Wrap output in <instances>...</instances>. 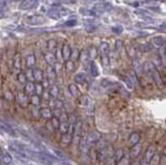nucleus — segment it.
I'll use <instances>...</instances> for the list:
<instances>
[{
	"instance_id": "1",
	"label": "nucleus",
	"mask_w": 166,
	"mask_h": 165,
	"mask_svg": "<svg viewBox=\"0 0 166 165\" xmlns=\"http://www.w3.org/2000/svg\"><path fill=\"white\" fill-rule=\"evenodd\" d=\"M70 13V10H66L63 7H53L52 10H49V17L53 18V19H59L62 16H66Z\"/></svg>"
},
{
	"instance_id": "2",
	"label": "nucleus",
	"mask_w": 166,
	"mask_h": 165,
	"mask_svg": "<svg viewBox=\"0 0 166 165\" xmlns=\"http://www.w3.org/2000/svg\"><path fill=\"white\" fill-rule=\"evenodd\" d=\"M154 155H155V149L153 146H149L144 156V164H149L153 160V158H154Z\"/></svg>"
},
{
	"instance_id": "3",
	"label": "nucleus",
	"mask_w": 166,
	"mask_h": 165,
	"mask_svg": "<svg viewBox=\"0 0 166 165\" xmlns=\"http://www.w3.org/2000/svg\"><path fill=\"white\" fill-rule=\"evenodd\" d=\"M38 0H24L23 2L20 5V8L21 10H29L32 6H34Z\"/></svg>"
},
{
	"instance_id": "4",
	"label": "nucleus",
	"mask_w": 166,
	"mask_h": 165,
	"mask_svg": "<svg viewBox=\"0 0 166 165\" xmlns=\"http://www.w3.org/2000/svg\"><path fill=\"white\" fill-rule=\"evenodd\" d=\"M27 23L30 24H42L44 22V18L40 16H32V17H28L26 18Z\"/></svg>"
},
{
	"instance_id": "5",
	"label": "nucleus",
	"mask_w": 166,
	"mask_h": 165,
	"mask_svg": "<svg viewBox=\"0 0 166 165\" xmlns=\"http://www.w3.org/2000/svg\"><path fill=\"white\" fill-rule=\"evenodd\" d=\"M160 49V62L163 64L164 66H166V44L163 45Z\"/></svg>"
},
{
	"instance_id": "6",
	"label": "nucleus",
	"mask_w": 166,
	"mask_h": 165,
	"mask_svg": "<svg viewBox=\"0 0 166 165\" xmlns=\"http://www.w3.org/2000/svg\"><path fill=\"white\" fill-rule=\"evenodd\" d=\"M140 153H141V145L137 143L133 146V149L131 150L130 155H131V157H133V158H137Z\"/></svg>"
},
{
	"instance_id": "7",
	"label": "nucleus",
	"mask_w": 166,
	"mask_h": 165,
	"mask_svg": "<svg viewBox=\"0 0 166 165\" xmlns=\"http://www.w3.org/2000/svg\"><path fill=\"white\" fill-rule=\"evenodd\" d=\"M153 45H154L155 47H157V48L162 47V46H163V45H165V42H164V38H162V36H155V38H153Z\"/></svg>"
},
{
	"instance_id": "8",
	"label": "nucleus",
	"mask_w": 166,
	"mask_h": 165,
	"mask_svg": "<svg viewBox=\"0 0 166 165\" xmlns=\"http://www.w3.org/2000/svg\"><path fill=\"white\" fill-rule=\"evenodd\" d=\"M72 55V50L71 48H70L69 45H64L63 48H62V57H63L66 60H68V59L71 57Z\"/></svg>"
},
{
	"instance_id": "9",
	"label": "nucleus",
	"mask_w": 166,
	"mask_h": 165,
	"mask_svg": "<svg viewBox=\"0 0 166 165\" xmlns=\"http://www.w3.org/2000/svg\"><path fill=\"white\" fill-rule=\"evenodd\" d=\"M73 139V134L70 132L66 133V134H62V138H61V141L63 144H70Z\"/></svg>"
},
{
	"instance_id": "10",
	"label": "nucleus",
	"mask_w": 166,
	"mask_h": 165,
	"mask_svg": "<svg viewBox=\"0 0 166 165\" xmlns=\"http://www.w3.org/2000/svg\"><path fill=\"white\" fill-rule=\"evenodd\" d=\"M109 51V44L107 42H102L101 45H100V52H101V55L107 54Z\"/></svg>"
},
{
	"instance_id": "11",
	"label": "nucleus",
	"mask_w": 166,
	"mask_h": 165,
	"mask_svg": "<svg viewBox=\"0 0 166 165\" xmlns=\"http://www.w3.org/2000/svg\"><path fill=\"white\" fill-rule=\"evenodd\" d=\"M0 129L3 130L4 132L8 133V134H10V135H14L15 134L14 130H13L8 125H6L5 123H3V122H0Z\"/></svg>"
},
{
	"instance_id": "12",
	"label": "nucleus",
	"mask_w": 166,
	"mask_h": 165,
	"mask_svg": "<svg viewBox=\"0 0 166 165\" xmlns=\"http://www.w3.org/2000/svg\"><path fill=\"white\" fill-rule=\"evenodd\" d=\"M90 72H91V75L93 77H97V76L100 75V72H99V68H98L97 64L95 62H93L90 64Z\"/></svg>"
},
{
	"instance_id": "13",
	"label": "nucleus",
	"mask_w": 166,
	"mask_h": 165,
	"mask_svg": "<svg viewBox=\"0 0 166 165\" xmlns=\"http://www.w3.org/2000/svg\"><path fill=\"white\" fill-rule=\"evenodd\" d=\"M40 115L45 118H52V111L49 108H43L40 109Z\"/></svg>"
},
{
	"instance_id": "14",
	"label": "nucleus",
	"mask_w": 166,
	"mask_h": 165,
	"mask_svg": "<svg viewBox=\"0 0 166 165\" xmlns=\"http://www.w3.org/2000/svg\"><path fill=\"white\" fill-rule=\"evenodd\" d=\"M59 130L62 134H66V133L69 132V122H60Z\"/></svg>"
},
{
	"instance_id": "15",
	"label": "nucleus",
	"mask_w": 166,
	"mask_h": 165,
	"mask_svg": "<svg viewBox=\"0 0 166 165\" xmlns=\"http://www.w3.org/2000/svg\"><path fill=\"white\" fill-rule=\"evenodd\" d=\"M129 141L131 142V143L133 144V145H135V144L138 143V141H139V134L138 133H132L130 136V138H129Z\"/></svg>"
},
{
	"instance_id": "16",
	"label": "nucleus",
	"mask_w": 166,
	"mask_h": 165,
	"mask_svg": "<svg viewBox=\"0 0 166 165\" xmlns=\"http://www.w3.org/2000/svg\"><path fill=\"white\" fill-rule=\"evenodd\" d=\"M74 80H75V82H77V83H83L85 81V74H83V73L76 74L75 77H74Z\"/></svg>"
},
{
	"instance_id": "17",
	"label": "nucleus",
	"mask_w": 166,
	"mask_h": 165,
	"mask_svg": "<svg viewBox=\"0 0 166 165\" xmlns=\"http://www.w3.org/2000/svg\"><path fill=\"white\" fill-rule=\"evenodd\" d=\"M66 72H68V73H73L74 70H75V64H74V62H71V60H66Z\"/></svg>"
},
{
	"instance_id": "18",
	"label": "nucleus",
	"mask_w": 166,
	"mask_h": 165,
	"mask_svg": "<svg viewBox=\"0 0 166 165\" xmlns=\"http://www.w3.org/2000/svg\"><path fill=\"white\" fill-rule=\"evenodd\" d=\"M69 90H70V92H71V94L72 96H74V97H78L79 94V90H78V88H77V86L76 85H74V84H71L69 86Z\"/></svg>"
},
{
	"instance_id": "19",
	"label": "nucleus",
	"mask_w": 166,
	"mask_h": 165,
	"mask_svg": "<svg viewBox=\"0 0 166 165\" xmlns=\"http://www.w3.org/2000/svg\"><path fill=\"white\" fill-rule=\"evenodd\" d=\"M33 78H34L38 82H40V81L43 80V73H42V71L36 70V71L33 72Z\"/></svg>"
},
{
	"instance_id": "20",
	"label": "nucleus",
	"mask_w": 166,
	"mask_h": 165,
	"mask_svg": "<svg viewBox=\"0 0 166 165\" xmlns=\"http://www.w3.org/2000/svg\"><path fill=\"white\" fill-rule=\"evenodd\" d=\"M26 64L29 68H31V66H34V64H36V57H34V55H29V56H27Z\"/></svg>"
},
{
	"instance_id": "21",
	"label": "nucleus",
	"mask_w": 166,
	"mask_h": 165,
	"mask_svg": "<svg viewBox=\"0 0 166 165\" xmlns=\"http://www.w3.org/2000/svg\"><path fill=\"white\" fill-rule=\"evenodd\" d=\"M101 62H102L103 66H108L110 64V58L109 56L107 54H104V55H101Z\"/></svg>"
},
{
	"instance_id": "22",
	"label": "nucleus",
	"mask_w": 166,
	"mask_h": 165,
	"mask_svg": "<svg viewBox=\"0 0 166 165\" xmlns=\"http://www.w3.org/2000/svg\"><path fill=\"white\" fill-rule=\"evenodd\" d=\"M1 160H2V162L4 163V164H10V163H12L13 158H12V156L8 155V154H4V155L1 157Z\"/></svg>"
},
{
	"instance_id": "23",
	"label": "nucleus",
	"mask_w": 166,
	"mask_h": 165,
	"mask_svg": "<svg viewBox=\"0 0 166 165\" xmlns=\"http://www.w3.org/2000/svg\"><path fill=\"white\" fill-rule=\"evenodd\" d=\"M123 81H125V83H126L127 87L130 88V89H132V88H133V80L131 79L130 76H126V77H123Z\"/></svg>"
},
{
	"instance_id": "24",
	"label": "nucleus",
	"mask_w": 166,
	"mask_h": 165,
	"mask_svg": "<svg viewBox=\"0 0 166 165\" xmlns=\"http://www.w3.org/2000/svg\"><path fill=\"white\" fill-rule=\"evenodd\" d=\"M87 52H88V55H89L90 58H95V57L98 55V50L96 47H90Z\"/></svg>"
},
{
	"instance_id": "25",
	"label": "nucleus",
	"mask_w": 166,
	"mask_h": 165,
	"mask_svg": "<svg viewBox=\"0 0 166 165\" xmlns=\"http://www.w3.org/2000/svg\"><path fill=\"white\" fill-rule=\"evenodd\" d=\"M34 89H36V86H34V84H33L32 82H28V83H27L26 87H25V90H26L27 92L31 94V92H34Z\"/></svg>"
},
{
	"instance_id": "26",
	"label": "nucleus",
	"mask_w": 166,
	"mask_h": 165,
	"mask_svg": "<svg viewBox=\"0 0 166 165\" xmlns=\"http://www.w3.org/2000/svg\"><path fill=\"white\" fill-rule=\"evenodd\" d=\"M123 150H119V151L115 153V157H114V158H115L116 162H119V161L123 159Z\"/></svg>"
},
{
	"instance_id": "27",
	"label": "nucleus",
	"mask_w": 166,
	"mask_h": 165,
	"mask_svg": "<svg viewBox=\"0 0 166 165\" xmlns=\"http://www.w3.org/2000/svg\"><path fill=\"white\" fill-rule=\"evenodd\" d=\"M58 92H59V90H58V87L57 86H52L51 87V89H50V94L52 96V97H54V98H56L57 96H58Z\"/></svg>"
},
{
	"instance_id": "28",
	"label": "nucleus",
	"mask_w": 166,
	"mask_h": 165,
	"mask_svg": "<svg viewBox=\"0 0 166 165\" xmlns=\"http://www.w3.org/2000/svg\"><path fill=\"white\" fill-rule=\"evenodd\" d=\"M80 104L82 105V106H87L88 104H89V99H88V97H86V96L81 97L80 98Z\"/></svg>"
},
{
	"instance_id": "29",
	"label": "nucleus",
	"mask_w": 166,
	"mask_h": 165,
	"mask_svg": "<svg viewBox=\"0 0 166 165\" xmlns=\"http://www.w3.org/2000/svg\"><path fill=\"white\" fill-rule=\"evenodd\" d=\"M51 123H52V125L54 126L55 129H57V128H59L60 120H58V118H57V117H52V120H51Z\"/></svg>"
},
{
	"instance_id": "30",
	"label": "nucleus",
	"mask_w": 166,
	"mask_h": 165,
	"mask_svg": "<svg viewBox=\"0 0 166 165\" xmlns=\"http://www.w3.org/2000/svg\"><path fill=\"white\" fill-rule=\"evenodd\" d=\"M48 74H49V79L51 81H53L55 79V75H56V74H55V71L54 70H53L52 68H49V72H48Z\"/></svg>"
},
{
	"instance_id": "31",
	"label": "nucleus",
	"mask_w": 166,
	"mask_h": 165,
	"mask_svg": "<svg viewBox=\"0 0 166 165\" xmlns=\"http://www.w3.org/2000/svg\"><path fill=\"white\" fill-rule=\"evenodd\" d=\"M121 46H123V42H121V41H116V43H115V52L121 51Z\"/></svg>"
},
{
	"instance_id": "32",
	"label": "nucleus",
	"mask_w": 166,
	"mask_h": 165,
	"mask_svg": "<svg viewBox=\"0 0 166 165\" xmlns=\"http://www.w3.org/2000/svg\"><path fill=\"white\" fill-rule=\"evenodd\" d=\"M46 60H47L48 64H52V62H54L55 58L52 54H48V55H46Z\"/></svg>"
},
{
	"instance_id": "33",
	"label": "nucleus",
	"mask_w": 166,
	"mask_h": 165,
	"mask_svg": "<svg viewBox=\"0 0 166 165\" xmlns=\"http://www.w3.org/2000/svg\"><path fill=\"white\" fill-rule=\"evenodd\" d=\"M112 31L115 33H121L123 27H121V26H114V27H112Z\"/></svg>"
},
{
	"instance_id": "34",
	"label": "nucleus",
	"mask_w": 166,
	"mask_h": 165,
	"mask_svg": "<svg viewBox=\"0 0 166 165\" xmlns=\"http://www.w3.org/2000/svg\"><path fill=\"white\" fill-rule=\"evenodd\" d=\"M55 107H56L57 109H61L62 108V102L59 101V100H56V101H55Z\"/></svg>"
},
{
	"instance_id": "35",
	"label": "nucleus",
	"mask_w": 166,
	"mask_h": 165,
	"mask_svg": "<svg viewBox=\"0 0 166 165\" xmlns=\"http://www.w3.org/2000/svg\"><path fill=\"white\" fill-rule=\"evenodd\" d=\"M32 103L34 104V105H38V103H40L38 96H33V97H32Z\"/></svg>"
},
{
	"instance_id": "36",
	"label": "nucleus",
	"mask_w": 166,
	"mask_h": 165,
	"mask_svg": "<svg viewBox=\"0 0 166 165\" xmlns=\"http://www.w3.org/2000/svg\"><path fill=\"white\" fill-rule=\"evenodd\" d=\"M77 24V21L76 20H70V21H68L66 23V26H75Z\"/></svg>"
},
{
	"instance_id": "37",
	"label": "nucleus",
	"mask_w": 166,
	"mask_h": 165,
	"mask_svg": "<svg viewBox=\"0 0 166 165\" xmlns=\"http://www.w3.org/2000/svg\"><path fill=\"white\" fill-rule=\"evenodd\" d=\"M72 55H73L75 58L79 57V51H78V49H74V51L72 52ZM72 55H71V56H72Z\"/></svg>"
},
{
	"instance_id": "38",
	"label": "nucleus",
	"mask_w": 166,
	"mask_h": 165,
	"mask_svg": "<svg viewBox=\"0 0 166 165\" xmlns=\"http://www.w3.org/2000/svg\"><path fill=\"white\" fill-rule=\"evenodd\" d=\"M56 45V42L55 41H50L49 42V48H54Z\"/></svg>"
},
{
	"instance_id": "39",
	"label": "nucleus",
	"mask_w": 166,
	"mask_h": 165,
	"mask_svg": "<svg viewBox=\"0 0 166 165\" xmlns=\"http://www.w3.org/2000/svg\"><path fill=\"white\" fill-rule=\"evenodd\" d=\"M25 75L24 74H21V75H19V80L21 81V82H25Z\"/></svg>"
},
{
	"instance_id": "40",
	"label": "nucleus",
	"mask_w": 166,
	"mask_h": 165,
	"mask_svg": "<svg viewBox=\"0 0 166 165\" xmlns=\"http://www.w3.org/2000/svg\"><path fill=\"white\" fill-rule=\"evenodd\" d=\"M36 92H38V94H40V92H42V90H43V87H42L40 84L36 85Z\"/></svg>"
},
{
	"instance_id": "41",
	"label": "nucleus",
	"mask_w": 166,
	"mask_h": 165,
	"mask_svg": "<svg viewBox=\"0 0 166 165\" xmlns=\"http://www.w3.org/2000/svg\"><path fill=\"white\" fill-rule=\"evenodd\" d=\"M160 28H162V29H166V23L162 24V25L160 26Z\"/></svg>"
},
{
	"instance_id": "42",
	"label": "nucleus",
	"mask_w": 166,
	"mask_h": 165,
	"mask_svg": "<svg viewBox=\"0 0 166 165\" xmlns=\"http://www.w3.org/2000/svg\"><path fill=\"white\" fill-rule=\"evenodd\" d=\"M64 2H74V0H63Z\"/></svg>"
},
{
	"instance_id": "43",
	"label": "nucleus",
	"mask_w": 166,
	"mask_h": 165,
	"mask_svg": "<svg viewBox=\"0 0 166 165\" xmlns=\"http://www.w3.org/2000/svg\"><path fill=\"white\" fill-rule=\"evenodd\" d=\"M0 158H1V157H0ZM0 162H2V160H1V159H0Z\"/></svg>"
},
{
	"instance_id": "44",
	"label": "nucleus",
	"mask_w": 166,
	"mask_h": 165,
	"mask_svg": "<svg viewBox=\"0 0 166 165\" xmlns=\"http://www.w3.org/2000/svg\"><path fill=\"white\" fill-rule=\"evenodd\" d=\"M133 165H139V164H137V163H136V164H133Z\"/></svg>"
},
{
	"instance_id": "45",
	"label": "nucleus",
	"mask_w": 166,
	"mask_h": 165,
	"mask_svg": "<svg viewBox=\"0 0 166 165\" xmlns=\"http://www.w3.org/2000/svg\"><path fill=\"white\" fill-rule=\"evenodd\" d=\"M66 165H70V164H66Z\"/></svg>"
}]
</instances>
